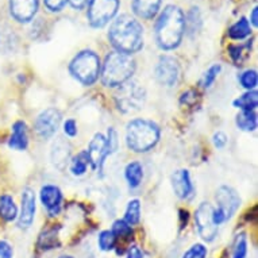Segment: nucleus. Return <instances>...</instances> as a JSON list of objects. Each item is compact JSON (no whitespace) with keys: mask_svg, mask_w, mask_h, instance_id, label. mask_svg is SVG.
<instances>
[{"mask_svg":"<svg viewBox=\"0 0 258 258\" xmlns=\"http://www.w3.org/2000/svg\"><path fill=\"white\" fill-rule=\"evenodd\" d=\"M38 246L42 250L58 249V229L51 227V229L43 230L38 238Z\"/></svg>","mask_w":258,"mask_h":258,"instance_id":"nucleus-24","label":"nucleus"},{"mask_svg":"<svg viewBox=\"0 0 258 258\" xmlns=\"http://www.w3.org/2000/svg\"><path fill=\"white\" fill-rule=\"evenodd\" d=\"M215 200L218 204V207L214 208V220L216 226H220L231 219L241 206V198L237 194V190L227 185L220 186L216 190Z\"/></svg>","mask_w":258,"mask_h":258,"instance_id":"nucleus-8","label":"nucleus"},{"mask_svg":"<svg viewBox=\"0 0 258 258\" xmlns=\"http://www.w3.org/2000/svg\"><path fill=\"white\" fill-rule=\"evenodd\" d=\"M116 148H118V136L112 127H110L107 138L100 133L95 134L92 141L89 142L88 150H87L89 162L92 164L93 169L103 172V165L106 162V158L112 154Z\"/></svg>","mask_w":258,"mask_h":258,"instance_id":"nucleus-7","label":"nucleus"},{"mask_svg":"<svg viewBox=\"0 0 258 258\" xmlns=\"http://www.w3.org/2000/svg\"><path fill=\"white\" fill-rule=\"evenodd\" d=\"M200 26H202V17H200L199 9L192 7L185 18V31L189 35L196 34L200 30Z\"/></svg>","mask_w":258,"mask_h":258,"instance_id":"nucleus-28","label":"nucleus"},{"mask_svg":"<svg viewBox=\"0 0 258 258\" xmlns=\"http://www.w3.org/2000/svg\"><path fill=\"white\" fill-rule=\"evenodd\" d=\"M172 186H173L176 196L182 200L190 199L195 192V188L190 180V174L186 169L176 170L172 174Z\"/></svg>","mask_w":258,"mask_h":258,"instance_id":"nucleus-16","label":"nucleus"},{"mask_svg":"<svg viewBox=\"0 0 258 258\" xmlns=\"http://www.w3.org/2000/svg\"><path fill=\"white\" fill-rule=\"evenodd\" d=\"M239 81H241L243 88H246L247 91H251V89L257 87V72L255 71H246L241 75Z\"/></svg>","mask_w":258,"mask_h":258,"instance_id":"nucleus-34","label":"nucleus"},{"mask_svg":"<svg viewBox=\"0 0 258 258\" xmlns=\"http://www.w3.org/2000/svg\"><path fill=\"white\" fill-rule=\"evenodd\" d=\"M227 35L231 39H235V41H242V39L250 37L251 35V27H250L249 21L246 18H241L239 21L235 22L230 27L229 31H227Z\"/></svg>","mask_w":258,"mask_h":258,"instance_id":"nucleus-22","label":"nucleus"},{"mask_svg":"<svg viewBox=\"0 0 258 258\" xmlns=\"http://www.w3.org/2000/svg\"><path fill=\"white\" fill-rule=\"evenodd\" d=\"M63 133L68 137L77 136V123L75 119H67V122L63 123Z\"/></svg>","mask_w":258,"mask_h":258,"instance_id":"nucleus-38","label":"nucleus"},{"mask_svg":"<svg viewBox=\"0 0 258 258\" xmlns=\"http://www.w3.org/2000/svg\"><path fill=\"white\" fill-rule=\"evenodd\" d=\"M118 10L119 0H89L87 11L89 25L96 29L104 27L114 19Z\"/></svg>","mask_w":258,"mask_h":258,"instance_id":"nucleus-9","label":"nucleus"},{"mask_svg":"<svg viewBox=\"0 0 258 258\" xmlns=\"http://www.w3.org/2000/svg\"><path fill=\"white\" fill-rule=\"evenodd\" d=\"M156 79L165 87H174L180 79V65L170 55H162L156 67Z\"/></svg>","mask_w":258,"mask_h":258,"instance_id":"nucleus-12","label":"nucleus"},{"mask_svg":"<svg viewBox=\"0 0 258 258\" xmlns=\"http://www.w3.org/2000/svg\"><path fill=\"white\" fill-rule=\"evenodd\" d=\"M247 257V238L245 234H241L235 238L233 246L231 258H246Z\"/></svg>","mask_w":258,"mask_h":258,"instance_id":"nucleus-32","label":"nucleus"},{"mask_svg":"<svg viewBox=\"0 0 258 258\" xmlns=\"http://www.w3.org/2000/svg\"><path fill=\"white\" fill-rule=\"evenodd\" d=\"M220 69H222V67L216 63V65H212L211 68L204 73L203 81H202V84H203L204 88H210V87L214 84V81L216 80V77H218V75H219Z\"/></svg>","mask_w":258,"mask_h":258,"instance_id":"nucleus-35","label":"nucleus"},{"mask_svg":"<svg viewBox=\"0 0 258 258\" xmlns=\"http://www.w3.org/2000/svg\"><path fill=\"white\" fill-rule=\"evenodd\" d=\"M61 112L57 108H47L37 116L34 123L35 133L39 138L49 140L54 136L61 124Z\"/></svg>","mask_w":258,"mask_h":258,"instance_id":"nucleus-11","label":"nucleus"},{"mask_svg":"<svg viewBox=\"0 0 258 258\" xmlns=\"http://www.w3.org/2000/svg\"><path fill=\"white\" fill-rule=\"evenodd\" d=\"M154 31L157 45L162 50L176 49L185 33V17L182 10L177 6H166L157 19Z\"/></svg>","mask_w":258,"mask_h":258,"instance_id":"nucleus-2","label":"nucleus"},{"mask_svg":"<svg viewBox=\"0 0 258 258\" xmlns=\"http://www.w3.org/2000/svg\"><path fill=\"white\" fill-rule=\"evenodd\" d=\"M43 3L46 6V9L51 13H58L63 9V6L67 3V0H43Z\"/></svg>","mask_w":258,"mask_h":258,"instance_id":"nucleus-37","label":"nucleus"},{"mask_svg":"<svg viewBox=\"0 0 258 258\" xmlns=\"http://www.w3.org/2000/svg\"><path fill=\"white\" fill-rule=\"evenodd\" d=\"M89 164L91 162H89V157L87 150L80 152L77 156L71 158V172H72L73 176H77V177L83 176L87 172V169H88Z\"/></svg>","mask_w":258,"mask_h":258,"instance_id":"nucleus-26","label":"nucleus"},{"mask_svg":"<svg viewBox=\"0 0 258 258\" xmlns=\"http://www.w3.org/2000/svg\"><path fill=\"white\" fill-rule=\"evenodd\" d=\"M235 123L242 132H254L257 128V114L254 111H241L235 118Z\"/></svg>","mask_w":258,"mask_h":258,"instance_id":"nucleus-25","label":"nucleus"},{"mask_svg":"<svg viewBox=\"0 0 258 258\" xmlns=\"http://www.w3.org/2000/svg\"><path fill=\"white\" fill-rule=\"evenodd\" d=\"M108 39L115 51L132 55L144 46V27L134 17L123 14L111 23Z\"/></svg>","mask_w":258,"mask_h":258,"instance_id":"nucleus-1","label":"nucleus"},{"mask_svg":"<svg viewBox=\"0 0 258 258\" xmlns=\"http://www.w3.org/2000/svg\"><path fill=\"white\" fill-rule=\"evenodd\" d=\"M195 226L200 238L206 242H212L218 235L219 226L214 220V207L210 203H202L195 212Z\"/></svg>","mask_w":258,"mask_h":258,"instance_id":"nucleus-10","label":"nucleus"},{"mask_svg":"<svg viewBox=\"0 0 258 258\" xmlns=\"http://www.w3.org/2000/svg\"><path fill=\"white\" fill-rule=\"evenodd\" d=\"M7 146L11 150L25 152L29 146V134H27V124L23 120H17L11 126V136L7 141Z\"/></svg>","mask_w":258,"mask_h":258,"instance_id":"nucleus-17","label":"nucleus"},{"mask_svg":"<svg viewBox=\"0 0 258 258\" xmlns=\"http://www.w3.org/2000/svg\"><path fill=\"white\" fill-rule=\"evenodd\" d=\"M162 0H133L132 7L137 17L150 21L160 11Z\"/></svg>","mask_w":258,"mask_h":258,"instance_id":"nucleus-19","label":"nucleus"},{"mask_svg":"<svg viewBox=\"0 0 258 258\" xmlns=\"http://www.w3.org/2000/svg\"><path fill=\"white\" fill-rule=\"evenodd\" d=\"M251 50V43H243V45H237V46H230V55L237 65L242 63L247 57Z\"/></svg>","mask_w":258,"mask_h":258,"instance_id":"nucleus-31","label":"nucleus"},{"mask_svg":"<svg viewBox=\"0 0 258 258\" xmlns=\"http://www.w3.org/2000/svg\"><path fill=\"white\" fill-rule=\"evenodd\" d=\"M35 218V194L30 186H26L22 190L21 211L18 214L17 226L21 230H27L31 227Z\"/></svg>","mask_w":258,"mask_h":258,"instance_id":"nucleus-13","label":"nucleus"},{"mask_svg":"<svg viewBox=\"0 0 258 258\" xmlns=\"http://www.w3.org/2000/svg\"><path fill=\"white\" fill-rule=\"evenodd\" d=\"M124 177L132 189H136L141 185L142 178H144V168L138 161H133L130 164H127L124 169Z\"/></svg>","mask_w":258,"mask_h":258,"instance_id":"nucleus-21","label":"nucleus"},{"mask_svg":"<svg viewBox=\"0 0 258 258\" xmlns=\"http://www.w3.org/2000/svg\"><path fill=\"white\" fill-rule=\"evenodd\" d=\"M136 72V61L132 55L123 54L119 51H111L106 55L100 68L103 84L106 87H120L126 81L132 80Z\"/></svg>","mask_w":258,"mask_h":258,"instance_id":"nucleus-3","label":"nucleus"},{"mask_svg":"<svg viewBox=\"0 0 258 258\" xmlns=\"http://www.w3.org/2000/svg\"><path fill=\"white\" fill-rule=\"evenodd\" d=\"M39 199H41L43 207L46 208L49 215H58L59 211H61V203H62V194H61L58 186L51 185V184L42 186L41 194H39Z\"/></svg>","mask_w":258,"mask_h":258,"instance_id":"nucleus-15","label":"nucleus"},{"mask_svg":"<svg viewBox=\"0 0 258 258\" xmlns=\"http://www.w3.org/2000/svg\"><path fill=\"white\" fill-rule=\"evenodd\" d=\"M100 58L92 50H83L72 59L69 72L83 85H92L96 83L100 75Z\"/></svg>","mask_w":258,"mask_h":258,"instance_id":"nucleus-5","label":"nucleus"},{"mask_svg":"<svg viewBox=\"0 0 258 258\" xmlns=\"http://www.w3.org/2000/svg\"><path fill=\"white\" fill-rule=\"evenodd\" d=\"M126 258H144V253L138 246H132L127 251Z\"/></svg>","mask_w":258,"mask_h":258,"instance_id":"nucleus-40","label":"nucleus"},{"mask_svg":"<svg viewBox=\"0 0 258 258\" xmlns=\"http://www.w3.org/2000/svg\"><path fill=\"white\" fill-rule=\"evenodd\" d=\"M89 0H69V3L75 10H81L84 9L85 6L88 5Z\"/></svg>","mask_w":258,"mask_h":258,"instance_id":"nucleus-41","label":"nucleus"},{"mask_svg":"<svg viewBox=\"0 0 258 258\" xmlns=\"http://www.w3.org/2000/svg\"><path fill=\"white\" fill-rule=\"evenodd\" d=\"M18 214L19 208L14 196L10 194H0V220L3 223H13L17 222Z\"/></svg>","mask_w":258,"mask_h":258,"instance_id":"nucleus-20","label":"nucleus"},{"mask_svg":"<svg viewBox=\"0 0 258 258\" xmlns=\"http://www.w3.org/2000/svg\"><path fill=\"white\" fill-rule=\"evenodd\" d=\"M0 258H14L13 245L6 239H0Z\"/></svg>","mask_w":258,"mask_h":258,"instance_id":"nucleus-36","label":"nucleus"},{"mask_svg":"<svg viewBox=\"0 0 258 258\" xmlns=\"http://www.w3.org/2000/svg\"><path fill=\"white\" fill-rule=\"evenodd\" d=\"M212 142H214V146L216 149H223L227 145V136L223 132L215 133V136L212 138Z\"/></svg>","mask_w":258,"mask_h":258,"instance_id":"nucleus-39","label":"nucleus"},{"mask_svg":"<svg viewBox=\"0 0 258 258\" xmlns=\"http://www.w3.org/2000/svg\"><path fill=\"white\" fill-rule=\"evenodd\" d=\"M39 0H9L10 15L19 23L33 21L38 11Z\"/></svg>","mask_w":258,"mask_h":258,"instance_id":"nucleus-14","label":"nucleus"},{"mask_svg":"<svg viewBox=\"0 0 258 258\" xmlns=\"http://www.w3.org/2000/svg\"><path fill=\"white\" fill-rule=\"evenodd\" d=\"M57 258H75L73 255H69V254H63V255H59V257Z\"/></svg>","mask_w":258,"mask_h":258,"instance_id":"nucleus-43","label":"nucleus"},{"mask_svg":"<svg viewBox=\"0 0 258 258\" xmlns=\"http://www.w3.org/2000/svg\"><path fill=\"white\" fill-rule=\"evenodd\" d=\"M146 100V91L140 83L134 80L126 81L115 93V104L123 114H132L140 111Z\"/></svg>","mask_w":258,"mask_h":258,"instance_id":"nucleus-6","label":"nucleus"},{"mask_svg":"<svg viewBox=\"0 0 258 258\" xmlns=\"http://www.w3.org/2000/svg\"><path fill=\"white\" fill-rule=\"evenodd\" d=\"M257 13H258V9H257V7H254L253 11H251V17H250V19H251L250 22H251L254 26H257V23H258V22H257Z\"/></svg>","mask_w":258,"mask_h":258,"instance_id":"nucleus-42","label":"nucleus"},{"mask_svg":"<svg viewBox=\"0 0 258 258\" xmlns=\"http://www.w3.org/2000/svg\"><path fill=\"white\" fill-rule=\"evenodd\" d=\"M207 254L208 250L203 243H194L182 254L181 258H207Z\"/></svg>","mask_w":258,"mask_h":258,"instance_id":"nucleus-33","label":"nucleus"},{"mask_svg":"<svg viewBox=\"0 0 258 258\" xmlns=\"http://www.w3.org/2000/svg\"><path fill=\"white\" fill-rule=\"evenodd\" d=\"M160 127L148 119H134L126 127V144L136 153L152 150L160 141Z\"/></svg>","mask_w":258,"mask_h":258,"instance_id":"nucleus-4","label":"nucleus"},{"mask_svg":"<svg viewBox=\"0 0 258 258\" xmlns=\"http://www.w3.org/2000/svg\"><path fill=\"white\" fill-rule=\"evenodd\" d=\"M111 231L116 237V239H130L133 235V227L123 219L115 220Z\"/></svg>","mask_w":258,"mask_h":258,"instance_id":"nucleus-30","label":"nucleus"},{"mask_svg":"<svg viewBox=\"0 0 258 258\" xmlns=\"http://www.w3.org/2000/svg\"><path fill=\"white\" fill-rule=\"evenodd\" d=\"M124 222L130 226H137L141 222V202L138 199H133L127 203L124 211Z\"/></svg>","mask_w":258,"mask_h":258,"instance_id":"nucleus-27","label":"nucleus"},{"mask_svg":"<svg viewBox=\"0 0 258 258\" xmlns=\"http://www.w3.org/2000/svg\"><path fill=\"white\" fill-rule=\"evenodd\" d=\"M116 242H118V239L111 230H103L102 233L99 234L98 246L102 251H106V253L112 251L116 247Z\"/></svg>","mask_w":258,"mask_h":258,"instance_id":"nucleus-29","label":"nucleus"},{"mask_svg":"<svg viewBox=\"0 0 258 258\" xmlns=\"http://www.w3.org/2000/svg\"><path fill=\"white\" fill-rule=\"evenodd\" d=\"M71 153H72V148L68 141L58 138L51 146L50 158L53 165L59 170L65 169L71 162Z\"/></svg>","mask_w":258,"mask_h":258,"instance_id":"nucleus-18","label":"nucleus"},{"mask_svg":"<svg viewBox=\"0 0 258 258\" xmlns=\"http://www.w3.org/2000/svg\"><path fill=\"white\" fill-rule=\"evenodd\" d=\"M233 104L235 108H239L241 111H254L257 108L258 104L257 91H254V89L247 91V92L243 93L242 96L235 99L233 102Z\"/></svg>","mask_w":258,"mask_h":258,"instance_id":"nucleus-23","label":"nucleus"}]
</instances>
